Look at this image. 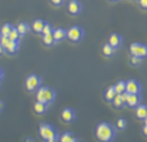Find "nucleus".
<instances>
[{"label": "nucleus", "instance_id": "obj_38", "mask_svg": "<svg viewBox=\"0 0 147 142\" xmlns=\"http://www.w3.org/2000/svg\"><path fill=\"white\" fill-rule=\"evenodd\" d=\"M111 1H117V0H111Z\"/></svg>", "mask_w": 147, "mask_h": 142}, {"label": "nucleus", "instance_id": "obj_14", "mask_svg": "<svg viewBox=\"0 0 147 142\" xmlns=\"http://www.w3.org/2000/svg\"><path fill=\"white\" fill-rule=\"evenodd\" d=\"M53 36L54 39H55V42H59L61 40H64L65 38H67V31L61 29V27L55 29L53 32Z\"/></svg>", "mask_w": 147, "mask_h": 142}, {"label": "nucleus", "instance_id": "obj_37", "mask_svg": "<svg viewBox=\"0 0 147 142\" xmlns=\"http://www.w3.org/2000/svg\"><path fill=\"white\" fill-rule=\"evenodd\" d=\"M144 124H145V125H147V117L144 119Z\"/></svg>", "mask_w": 147, "mask_h": 142}, {"label": "nucleus", "instance_id": "obj_15", "mask_svg": "<svg viewBox=\"0 0 147 142\" xmlns=\"http://www.w3.org/2000/svg\"><path fill=\"white\" fill-rule=\"evenodd\" d=\"M45 25H46V22H45L44 20L36 19V20H34V22L32 23V30L37 34H41Z\"/></svg>", "mask_w": 147, "mask_h": 142}, {"label": "nucleus", "instance_id": "obj_25", "mask_svg": "<svg viewBox=\"0 0 147 142\" xmlns=\"http://www.w3.org/2000/svg\"><path fill=\"white\" fill-rule=\"evenodd\" d=\"M20 37H21V36H20L19 32L17 31L16 27H15L13 29V31L11 32L10 35H9V39L12 40V41H19Z\"/></svg>", "mask_w": 147, "mask_h": 142}, {"label": "nucleus", "instance_id": "obj_26", "mask_svg": "<svg viewBox=\"0 0 147 142\" xmlns=\"http://www.w3.org/2000/svg\"><path fill=\"white\" fill-rule=\"evenodd\" d=\"M127 125H128V122L126 119H124V118H120V119L117 120V129H120V131H124V129H127Z\"/></svg>", "mask_w": 147, "mask_h": 142}, {"label": "nucleus", "instance_id": "obj_8", "mask_svg": "<svg viewBox=\"0 0 147 142\" xmlns=\"http://www.w3.org/2000/svg\"><path fill=\"white\" fill-rule=\"evenodd\" d=\"M67 9L71 15H78L83 11V4L80 3L78 0H70Z\"/></svg>", "mask_w": 147, "mask_h": 142}, {"label": "nucleus", "instance_id": "obj_23", "mask_svg": "<svg viewBox=\"0 0 147 142\" xmlns=\"http://www.w3.org/2000/svg\"><path fill=\"white\" fill-rule=\"evenodd\" d=\"M113 86H114V89H115L117 94H122V93L126 92V82L123 81V80L117 82Z\"/></svg>", "mask_w": 147, "mask_h": 142}, {"label": "nucleus", "instance_id": "obj_13", "mask_svg": "<svg viewBox=\"0 0 147 142\" xmlns=\"http://www.w3.org/2000/svg\"><path fill=\"white\" fill-rule=\"evenodd\" d=\"M136 116L138 119L144 120L147 117V105L146 104H139L136 107Z\"/></svg>", "mask_w": 147, "mask_h": 142}, {"label": "nucleus", "instance_id": "obj_29", "mask_svg": "<svg viewBox=\"0 0 147 142\" xmlns=\"http://www.w3.org/2000/svg\"><path fill=\"white\" fill-rule=\"evenodd\" d=\"M51 3L53 4V5H56V7H59L61 4L64 3L66 0H50Z\"/></svg>", "mask_w": 147, "mask_h": 142}, {"label": "nucleus", "instance_id": "obj_11", "mask_svg": "<svg viewBox=\"0 0 147 142\" xmlns=\"http://www.w3.org/2000/svg\"><path fill=\"white\" fill-rule=\"evenodd\" d=\"M108 43L113 46L114 49H117L123 43V37L119 34H111L109 36V39H108Z\"/></svg>", "mask_w": 147, "mask_h": 142}, {"label": "nucleus", "instance_id": "obj_1", "mask_svg": "<svg viewBox=\"0 0 147 142\" xmlns=\"http://www.w3.org/2000/svg\"><path fill=\"white\" fill-rule=\"evenodd\" d=\"M95 137L100 142H112L117 137V129L109 122H100L95 129Z\"/></svg>", "mask_w": 147, "mask_h": 142}, {"label": "nucleus", "instance_id": "obj_12", "mask_svg": "<svg viewBox=\"0 0 147 142\" xmlns=\"http://www.w3.org/2000/svg\"><path fill=\"white\" fill-rule=\"evenodd\" d=\"M18 50H19V42L18 41H12V40H9V42L7 43V45L4 47V51L10 55L16 54Z\"/></svg>", "mask_w": 147, "mask_h": 142}, {"label": "nucleus", "instance_id": "obj_31", "mask_svg": "<svg viewBox=\"0 0 147 142\" xmlns=\"http://www.w3.org/2000/svg\"><path fill=\"white\" fill-rule=\"evenodd\" d=\"M139 3H140L141 7L147 10V0H139Z\"/></svg>", "mask_w": 147, "mask_h": 142}, {"label": "nucleus", "instance_id": "obj_21", "mask_svg": "<svg viewBox=\"0 0 147 142\" xmlns=\"http://www.w3.org/2000/svg\"><path fill=\"white\" fill-rule=\"evenodd\" d=\"M14 27H13L11 23H4L3 25L1 27V31H0V33H1V36L9 37V35H10L11 32L13 31Z\"/></svg>", "mask_w": 147, "mask_h": 142}, {"label": "nucleus", "instance_id": "obj_20", "mask_svg": "<svg viewBox=\"0 0 147 142\" xmlns=\"http://www.w3.org/2000/svg\"><path fill=\"white\" fill-rule=\"evenodd\" d=\"M115 50H117V49H114L113 46L110 45L109 43H106V44H104L103 50L102 51H103V54L106 57H111L115 54Z\"/></svg>", "mask_w": 147, "mask_h": 142}, {"label": "nucleus", "instance_id": "obj_36", "mask_svg": "<svg viewBox=\"0 0 147 142\" xmlns=\"http://www.w3.org/2000/svg\"><path fill=\"white\" fill-rule=\"evenodd\" d=\"M3 79V69H1V80Z\"/></svg>", "mask_w": 147, "mask_h": 142}, {"label": "nucleus", "instance_id": "obj_6", "mask_svg": "<svg viewBox=\"0 0 147 142\" xmlns=\"http://www.w3.org/2000/svg\"><path fill=\"white\" fill-rule=\"evenodd\" d=\"M84 30L78 25H73L67 31V38L72 42H78L83 39Z\"/></svg>", "mask_w": 147, "mask_h": 142}, {"label": "nucleus", "instance_id": "obj_33", "mask_svg": "<svg viewBox=\"0 0 147 142\" xmlns=\"http://www.w3.org/2000/svg\"><path fill=\"white\" fill-rule=\"evenodd\" d=\"M45 142H59V139H50V140H46Z\"/></svg>", "mask_w": 147, "mask_h": 142}, {"label": "nucleus", "instance_id": "obj_18", "mask_svg": "<svg viewBox=\"0 0 147 142\" xmlns=\"http://www.w3.org/2000/svg\"><path fill=\"white\" fill-rule=\"evenodd\" d=\"M16 29H17V31L19 32L20 36L24 37V35H26V34L30 31V25H29L28 23H26V22H19L16 25Z\"/></svg>", "mask_w": 147, "mask_h": 142}, {"label": "nucleus", "instance_id": "obj_3", "mask_svg": "<svg viewBox=\"0 0 147 142\" xmlns=\"http://www.w3.org/2000/svg\"><path fill=\"white\" fill-rule=\"evenodd\" d=\"M39 135L45 141L50 139H59L58 131L53 125L48 123H41L39 125Z\"/></svg>", "mask_w": 147, "mask_h": 142}, {"label": "nucleus", "instance_id": "obj_24", "mask_svg": "<svg viewBox=\"0 0 147 142\" xmlns=\"http://www.w3.org/2000/svg\"><path fill=\"white\" fill-rule=\"evenodd\" d=\"M112 105L115 107V109H121L122 106L124 105V102L123 100H122V98H121V94H117V96L114 97V99L112 100Z\"/></svg>", "mask_w": 147, "mask_h": 142}, {"label": "nucleus", "instance_id": "obj_22", "mask_svg": "<svg viewBox=\"0 0 147 142\" xmlns=\"http://www.w3.org/2000/svg\"><path fill=\"white\" fill-rule=\"evenodd\" d=\"M42 42H44L45 45L51 46L53 45L55 42V39H54L53 34H49V35H42Z\"/></svg>", "mask_w": 147, "mask_h": 142}, {"label": "nucleus", "instance_id": "obj_34", "mask_svg": "<svg viewBox=\"0 0 147 142\" xmlns=\"http://www.w3.org/2000/svg\"><path fill=\"white\" fill-rule=\"evenodd\" d=\"M24 142H35V140H34L33 138H30V137H29V138H27L24 140Z\"/></svg>", "mask_w": 147, "mask_h": 142}, {"label": "nucleus", "instance_id": "obj_35", "mask_svg": "<svg viewBox=\"0 0 147 142\" xmlns=\"http://www.w3.org/2000/svg\"><path fill=\"white\" fill-rule=\"evenodd\" d=\"M3 107H4V103L3 101H1V111H3Z\"/></svg>", "mask_w": 147, "mask_h": 142}, {"label": "nucleus", "instance_id": "obj_9", "mask_svg": "<svg viewBox=\"0 0 147 142\" xmlns=\"http://www.w3.org/2000/svg\"><path fill=\"white\" fill-rule=\"evenodd\" d=\"M60 116H61V119H63L64 122L70 123L75 120V118H76V113H75L74 109H70V107H67V109H63Z\"/></svg>", "mask_w": 147, "mask_h": 142}, {"label": "nucleus", "instance_id": "obj_10", "mask_svg": "<svg viewBox=\"0 0 147 142\" xmlns=\"http://www.w3.org/2000/svg\"><path fill=\"white\" fill-rule=\"evenodd\" d=\"M141 100H142L141 94H128V98L125 105L129 107H137L140 104Z\"/></svg>", "mask_w": 147, "mask_h": 142}, {"label": "nucleus", "instance_id": "obj_7", "mask_svg": "<svg viewBox=\"0 0 147 142\" xmlns=\"http://www.w3.org/2000/svg\"><path fill=\"white\" fill-rule=\"evenodd\" d=\"M142 85L136 79H130L126 81V92L128 94H141Z\"/></svg>", "mask_w": 147, "mask_h": 142}, {"label": "nucleus", "instance_id": "obj_4", "mask_svg": "<svg viewBox=\"0 0 147 142\" xmlns=\"http://www.w3.org/2000/svg\"><path fill=\"white\" fill-rule=\"evenodd\" d=\"M41 78L38 77L35 74H32L30 76H28V78L26 79V89L29 92H35L41 86Z\"/></svg>", "mask_w": 147, "mask_h": 142}, {"label": "nucleus", "instance_id": "obj_28", "mask_svg": "<svg viewBox=\"0 0 147 142\" xmlns=\"http://www.w3.org/2000/svg\"><path fill=\"white\" fill-rule=\"evenodd\" d=\"M142 62V58L137 56H131L130 57V64L131 65H140Z\"/></svg>", "mask_w": 147, "mask_h": 142}, {"label": "nucleus", "instance_id": "obj_39", "mask_svg": "<svg viewBox=\"0 0 147 142\" xmlns=\"http://www.w3.org/2000/svg\"><path fill=\"white\" fill-rule=\"evenodd\" d=\"M136 1H139V0H136Z\"/></svg>", "mask_w": 147, "mask_h": 142}, {"label": "nucleus", "instance_id": "obj_17", "mask_svg": "<svg viewBox=\"0 0 147 142\" xmlns=\"http://www.w3.org/2000/svg\"><path fill=\"white\" fill-rule=\"evenodd\" d=\"M117 94L115 92L114 86H109L106 91H105V99L107 100L108 102H112V100L114 99V97L117 96Z\"/></svg>", "mask_w": 147, "mask_h": 142}, {"label": "nucleus", "instance_id": "obj_16", "mask_svg": "<svg viewBox=\"0 0 147 142\" xmlns=\"http://www.w3.org/2000/svg\"><path fill=\"white\" fill-rule=\"evenodd\" d=\"M48 107H49L48 104L39 102V101H36V102L34 103V111H35V113L38 114V115H42L45 113H47Z\"/></svg>", "mask_w": 147, "mask_h": 142}, {"label": "nucleus", "instance_id": "obj_2", "mask_svg": "<svg viewBox=\"0 0 147 142\" xmlns=\"http://www.w3.org/2000/svg\"><path fill=\"white\" fill-rule=\"evenodd\" d=\"M55 98H56V92L50 86H40L36 91V101L50 105L51 103H53Z\"/></svg>", "mask_w": 147, "mask_h": 142}, {"label": "nucleus", "instance_id": "obj_32", "mask_svg": "<svg viewBox=\"0 0 147 142\" xmlns=\"http://www.w3.org/2000/svg\"><path fill=\"white\" fill-rule=\"evenodd\" d=\"M142 132H143L144 135H145L147 137V125H145V124H144L143 129H142Z\"/></svg>", "mask_w": 147, "mask_h": 142}, {"label": "nucleus", "instance_id": "obj_5", "mask_svg": "<svg viewBox=\"0 0 147 142\" xmlns=\"http://www.w3.org/2000/svg\"><path fill=\"white\" fill-rule=\"evenodd\" d=\"M129 52L131 56H137L144 59L147 57V45L143 43H132L130 44Z\"/></svg>", "mask_w": 147, "mask_h": 142}, {"label": "nucleus", "instance_id": "obj_30", "mask_svg": "<svg viewBox=\"0 0 147 142\" xmlns=\"http://www.w3.org/2000/svg\"><path fill=\"white\" fill-rule=\"evenodd\" d=\"M121 98L123 100L124 104H126V101H127V98H128V93L127 92H124L121 94Z\"/></svg>", "mask_w": 147, "mask_h": 142}, {"label": "nucleus", "instance_id": "obj_19", "mask_svg": "<svg viewBox=\"0 0 147 142\" xmlns=\"http://www.w3.org/2000/svg\"><path fill=\"white\" fill-rule=\"evenodd\" d=\"M59 142H77V139L70 132H66L59 137Z\"/></svg>", "mask_w": 147, "mask_h": 142}, {"label": "nucleus", "instance_id": "obj_27", "mask_svg": "<svg viewBox=\"0 0 147 142\" xmlns=\"http://www.w3.org/2000/svg\"><path fill=\"white\" fill-rule=\"evenodd\" d=\"M54 30H55V29H53V27H52L51 24L46 23V25H45L44 30H42L41 35H49V34H53Z\"/></svg>", "mask_w": 147, "mask_h": 142}]
</instances>
